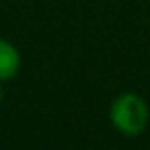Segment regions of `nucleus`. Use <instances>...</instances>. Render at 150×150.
Wrapping results in <instances>:
<instances>
[{
    "label": "nucleus",
    "instance_id": "nucleus-2",
    "mask_svg": "<svg viewBox=\"0 0 150 150\" xmlns=\"http://www.w3.org/2000/svg\"><path fill=\"white\" fill-rule=\"evenodd\" d=\"M21 52L15 43L0 37V82H8L21 72Z\"/></svg>",
    "mask_w": 150,
    "mask_h": 150
},
{
    "label": "nucleus",
    "instance_id": "nucleus-3",
    "mask_svg": "<svg viewBox=\"0 0 150 150\" xmlns=\"http://www.w3.org/2000/svg\"><path fill=\"white\" fill-rule=\"evenodd\" d=\"M4 103V86H2V82H0V105Z\"/></svg>",
    "mask_w": 150,
    "mask_h": 150
},
{
    "label": "nucleus",
    "instance_id": "nucleus-1",
    "mask_svg": "<svg viewBox=\"0 0 150 150\" xmlns=\"http://www.w3.org/2000/svg\"><path fill=\"white\" fill-rule=\"evenodd\" d=\"M109 119L119 134L127 138H136L144 134V129L148 127L150 109L146 99L140 97L138 93H121L111 101Z\"/></svg>",
    "mask_w": 150,
    "mask_h": 150
}]
</instances>
